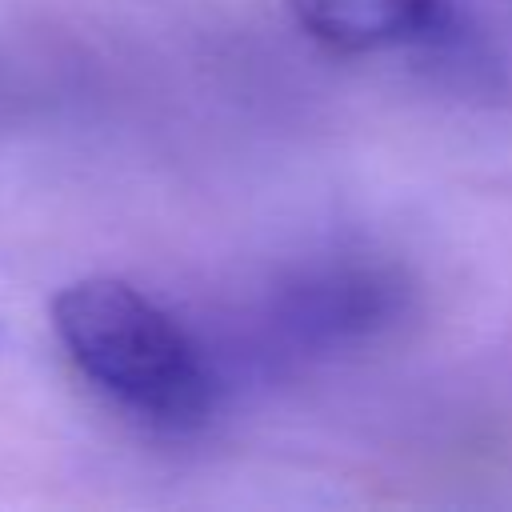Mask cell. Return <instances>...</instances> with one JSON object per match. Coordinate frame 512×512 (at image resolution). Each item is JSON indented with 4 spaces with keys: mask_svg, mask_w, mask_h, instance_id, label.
Returning a JSON list of instances; mask_svg holds the SVG:
<instances>
[{
    "mask_svg": "<svg viewBox=\"0 0 512 512\" xmlns=\"http://www.w3.org/2000/svg\"><path fill=\"white\" fill-rule=\"evenodd\" d=\"M412 304L408 276L388 260L340 256L288 276L268 304V324L296 352H336L388 332Z\"/></svg>",
    "mask_w": 512,
    "mask_h": 512,
    "instance_id": "cell-2",
    "label": "cell"
},
{
    "mask_svg": "<svg viewBox=\"0 0 512 512\" xmlns=\"http://www.w3.org/2000/svg\"><path fill=\"white\" fill-rule=\"evenodd\" d=\"M52 332L76 372L144 424L180 432L216 408V372L200 340L128 280L84 276L60 288Z\"/></svg>",
    "mask_w": 512,
    "mask_h": 512,
    "instance_id": "cell-1",
    "label": "cell"
},
{
    "mask_svg": "<svg viewBox=\"0 0 512 512\" xmlns=\"http://www.w3.org/2000/svg\"><path fill=\"white\" fill-rule=\"evenodd\" d=\"M296 24L324 48L360 56L448 36V0H288Z\"/></svg>",
    "mask_w": 512,
    "mask_h": 512,
    "instance_id": "cell-3",
    "label": "cell"
}]
</instances>
